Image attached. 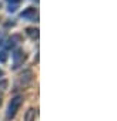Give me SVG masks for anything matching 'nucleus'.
<instances>
[{
    "label": "nucleus",
    "mask_w": 117,
    "mask_h": 121,
    "mask_svg": "<svg viewBox=\"0 0 117 121\" xmlns=\"http://www.w3.org/2000/svg\"><path fill=\"white\" fill-rule=\"evenodd\" d=\"M7 2H9L10 4H19V2H20V0H7Z\"/></svg>",
    "instance_id": "9"
},
{
    "label": "nucleus",
    "mask_w": 117,
    "mask_h": 121,
    "mask_svg": "<svg viewBox=\"0 0 117 121\" xmlns=\"http://www.w3.org/2000/svg\"><path fill=\"white\" fill-rule=\"evenodd\" d=\"M2 76H3V71H2V70H0V77H2Z\"/></svg>",
    "instance_id": "10"
},
{
    "label": "nucleus",
    "mask_w": 117,
    "mask_h": 121,
    "mask_svg": "<svg viewBox=\"0 0 117 121\" xmlns=\"http://www.w3.org/2000/svg\"><path fill=\"white\" fill-rule=\"evenodd\" d=\"M33 78H34L33 71H32V70H26V71H23V73L19 76L17 83H16V87H17V88H24V87H27V86L32 84Z\"/></svg>",
    "instance_id": "2"
},
{
    "label": "nucleus",
    "mask_w": 117,
    "mask_h": 121,
    "mask_svg": "<svg viewBox=\"0 0 117 121\" xmlns=\"http://www.w3.org/2000/svg\"><path fill=\"white\" fill-rule=\"evenodd\" d=\"M36 115H37V110L30 107L26 112H24V121H34L36 120Z\"/></svg>",
    "instance_id": "4"
},
{
    "label": "nucleus",
    "mask_w": 117,
    "mask_h": 121,
    "mask_svg": "<svg viewBox=\"0 0 117 121\" xmlns=\"http://www.w3.org/2000/svg\"><path fill=\"white\" fill-rule=\"evenodd\" d=\"M7 86H9V81L7 80H2V81H0V90H6Z\"/></svg>",
    "instance_id": "8"
},
{
    "label": "nucleus",
    "mask_w": 117,
    "mask_h": 121,
    "mask_svg": "<svg viewBox=\"0 0 117 121\" xmlns=\"http://www.w3.org/2000/svg\"><path fill=\"white\" fill-rule=\"evenodd\" d=\"M22 104H23V97H22V95H16L14 98H12V101L9 103L7 111H6V118H7V121L13 120V118L16 117V114H17V111L20 110Z\"/></svg>",
    "instance_id": "1"
},
{
    "label": "nucleus",
    "mask_w": 117,
    "mask_h": 121,
    "mask_svg": "<svg viewBox=\"0 0 117 121\" xmlns=\"http://www.w3.org/2000/svg\"><path fill=\"white\" fill-rule=\"evenodd\" d=\"M0 61H2V63L7 61V53L6 51H0Z\"/></svg>",
    "instance_id": "7"
},
{
    "label": "nucleus",
    "mask_w": 117,
    "mask_h": 121,
    "mask_svg": "<svg viewBox=\"0 0 117 121\" xmlns=\"http://www.w3.org/2000/svg\"><path fill=\"white\" fill-rule=\"evenodd\" d=\"M26 58H27V56H26V53L22 50V48H17V50H14V53H13V69H17V67H20L24 61H26Z\"/></svg>",
    "instance_id": "3"
},
{
    "label": "nucleus",
    "mask_w": 117,
    "mask_h": 121,
    "mask_svg": "<svg viewBox=\"0 0 117 121\" xmlns=\"http://www.w3.org/2000/svg\"><path fill=\"white\" fill-rule=\"evenodd\" d=\"M34 13H36V9H34V7H27L24 12H22L20 17H22V19H29V17L34 16Z\"/></svg>",
    "instance_id": "5"
},
{
    "label": "nucleus",
    "mask_w": 117,
    "mask_h": 121,
    "mask_svg": "<svg viewBox=\"0 0 117 121\" xmlns=\"http://www.w3.org/2000/svg\"><path fill=\"white\" fill-rule=\"evenodd\" d=\"M0 104H2V94H0Z\"/></svg>",
    "instance_id": "11"
},
{
    "label": "nucleus",
    "mask_w": 117,
    "mask_h": 121,
    "mask_svg": "<svg viewBox=\"0 0 117 121\" xmlns=\"http://www.w3.org/2000/svg\"><path fill=\"white\" fill-rule=\"evenodd\" d=\"M34 2H39V0H34Z\"/></svg>",
    "instance_id": "12"
},
{
    "label": "nucleus",
    "mask_w": 117,
    "mask_h": 121,
    "mask_svg": "<svg viewBox=\"0 0 117 121\" xmlns=\"http://www.w3.org/2000/svg\"><path fill=\"white\" fill-rule=\"evenodd\" d=\"M26 33H27L32 39H37V37H39V29H36V27H27V29H26Z\"/></svg>",
    "instance_id": "6"
}]
</instances>
